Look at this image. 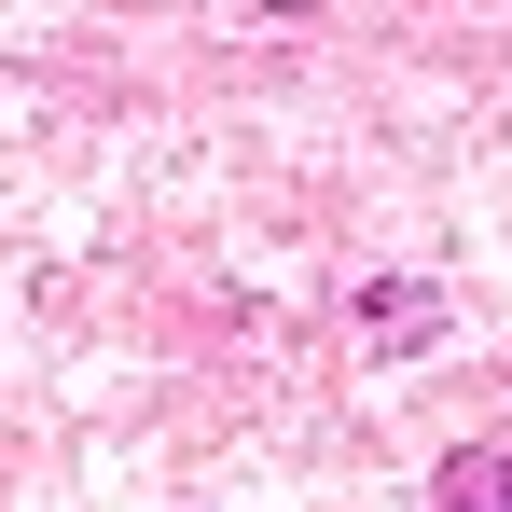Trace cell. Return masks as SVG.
<instances>
[{"label": "cell", "instance_id": "obj_1", "mask_svg": "<svg viewBox=\"0 0 512 512\" xmlns=\"http://www.w3.org/2000/svg\"><path fill=\"white\" fill-rule=\"evenodd\" d=\"M443 512H512V443H499V457H471V471L443 485Z\"/></svg>", "mask_w": 512, "mask_h": 512}]
</instances>
